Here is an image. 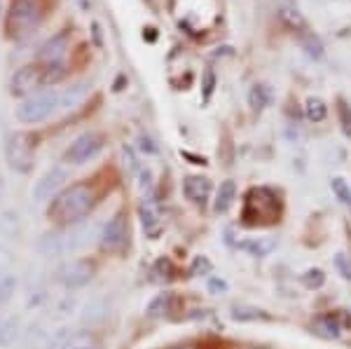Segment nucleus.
<instances>
[{
    "instance_id": "nucleus-1",
    "label": "nucleus",
    "mask_w": 351,
    "mask_h": 349,
    "mask_svg": "<svg viewBox=\"0 0 351 349\" xmlns=\"http://www.w3.org/2000/svg\"><path fill=\"white\" fill-rule=\"evenodd\" d=\"M96 204V190L89 183H73L61 190L52 200L47 209V216L54 223L61 225H75L80 223Z\"/></svg>"
},
{
    "instance_id": "nucleus-2",
    "label": "nucleus",
    "mask_w": 351,
    "mask_h": 349,
    "mask_svg": "<svg viewBox=\"0 0 351 349\" xmlns=\"http://www.w3.org/2000/svg\"><path fill=\"white\" fill-rule=\"evenodd\" d=\"M94 237L92 225H66L64 230L56 232H45L40 241H38V251L43 256H68V253L82 251L84 246H89V241Z\"/></svg>"
},
{
    "instance_id": "nucleus-3",
    "label": "nucleus",
    "mask_w": 351,
    "mask_h": 349,
    "mask_svg": "<svg viewBox=\"0 0 351 349\" xmlns=\"http://www.w3.org/2000/svg\"><path fill=\"white\" fill-rule=\"evenodd\" d=\"M281 216V200L269 188H253L248 190L243 200V225H271Z\"/></svg>"
},
{
    "instance_id": "nucleus-4",
    "label": "nucleus",
    "mask_w": 351,
    "mask_h": 349,
    "mask_svg": "<svg viewBox=\"0 0 351 349\" xmlns=\"http://www.w3.org/2000/svg\"><path fill=\"white\" fill-rule=\"evenodd\" d=\"M43 19V8L38 0H14L8 12V31L12 38H24L33 33Z\"/></svg>"
},
{
    "instance_id": "nucleus-5",
    "label": "nucleus",
    "mask_w": 351,
    "mask_h": 349,
    "mask_svg": "<svg viewBox=\"0 0 351 349\" xmlns=\"http://www.w3.org/2000/svg\"><path fill=\"white\" fill-rule=\"evenodd\" d=\"M56 108H59V94L45 92V94H38V97L21 101V104L16 106L14 115L21 125H38V122H45L47 117H52V112Z\"/></svg>"
},
{
    "instance_id": "nucleus-6",
    "label": "nucleus",
    "mask_w": 351,
    "mask_h": 349,
    "mask_svg": "<svg viewBox=\"0 0 351 349\" xmlns=\"http://www.w3.org/2000/svg\"><path fill=\"white\" fill-rule=\"evenodd\" d=\"M5 157L8 165L16 173H31L33 171V139L24 132H14L5 145Z\"/></svg>"
},
{
    "instance_id": "nucleus-7",
    "label": "nucleus",
    "mask_w": 351,
    "mask_h": 349,
    "mask_svg": "<svg viewBox=\"0 0 351 349\" xmlns=\"http://www.w3.org/2000/svg\"><path fill=\"white\" fill-rule=\"evenodd\" d=\"M96 274V263L87 258H75V261H66L64 265L56 269V279L68 291H75L87 286Z\"/></svg>"
},
{
    "instance_id": "nucleus-8",
    "label": "nucleus",
    "mask_w": 351,
    "mask_h": 349,
    "mask_svg": "<svg viewBox=\"0 0 351 349\" xmlns=\"http://www.w3.org/2000/svg\"><path fill=\"white\" fill-rule=\"evenodd\" d=\"M99 244L106 253H122L129 244V221L127 213L117 211L99 234Z\"/></svg>"
},
{
    "instance_id": "nucleus-9",
    "label": "nucleus",
    "mask_w": 351,
    "mask_h": 349,
    "mask_svg": "<svg viewBox=\"0 0 351 349\" xmlns=\"http://www.w3.org/2000/svg\"><path fill=\"white\" fill-rule=\"evenodd\" d=\"M101 148H104V136L96 132H84L68 145L64 160L68 165H84V162L94 160L101 153Z\"/></svg>"
},
{
    "instance_id": "nucleus-10",
    "label": "nucleus",
    "mask_w": 351,
    "mask_h": 349,
    "mask_svg": "<svg viewBox=\"0 0 351 349\" xmlns=\"http://www.w3.org/2000/svg\"><path fill=\"white\" fill-rule=\"evenodd\" d=\"M68 178V171L64 167H52L47 173H43L40 178L33 185V200L36 202H47V200H54L59 195L61 185L66 183Z\"/></svg>"
},
{
    "instance_id": "nucleus-11",
    "label": "nucleus",
    "mask_w": 351,
    "mask_h": 349,
    "mask_svg": "<svg viewBox=\"0 0 351 349\" xmlns=\"http://www.w3.org/2000/svg\"><path fill=\"white\" fill-rule=\"evenodd\" d=\"M141 223H143V230L150 239H157L164 228V216H162V209H160V202L155 197H145L141 202Z\"/></svg>"
},
{
    "instance_id": "nucleus-12",
    "label": "nucleus",
    "mask_w": 351,
    "mask_h": 349,
    "mask_svg": "<svg viewBox=\"0 0 351 349\" xmlns=\"http://www.w3.org/2000/svg\"><path fill=\"white\" fill-rule=\"evenodd\" d=\"M40 82H43L40 69H36V66H21V69L14 73L12 82H10V92H12L14 97H26V94H31Z\"/></svg>"
},
{
    "instance_id": "nucleus-13",
    "label": "nucleus",
    "mask_w": 351,
    "mask_h": 349,
    "mask_svg": "<svg viewBox=\"0 0 351 349\" xmlns=\"http://www.w3.org/2000/svg\"><path fill=\"white\" fill-rule=\"evenodd\" d=\"M183 195L188 197L192 204L204 206L211 197V178L199 176V173H192V176H185L183 181Z\"/></svg>"
},
{
    "instance_id": "nucleus-14",
    "label": "nucleus",
    "mask_w": 351,
    "mask_h": 349,
    "mask_svg": "<svg viewBox=\"0 0 351 349\" xmlns=\"http://www.w3.org/2000/svg\"><path fill=\"white\" fill-rule=\"evenodd\" d=\"M68 38H71V33L68 31H61L59 36H54V38H49L47 43L40 47V52H38V56L45 61H61V56H64V52L68 49Z\"/></svg>"
},
{
    "instance_id": "nucleus-15",
    "label": "nucleus",
    "mask_w": 351,
    "mask_h": 349,
    "mask_svg": "<svg viewBox=\"0 0 351 349\" xmlns=\"http://www.w3.org/2000/svg\"><path fill=\"white\" fill-rule=\"evenodd\" d=\"M237 200V183L228 178V181L220 183L218 193H216V200H213V211L216 213H228L232 209Z\"/></svg>"
},
{
    "instance_id": "nucleus-16",
    "label": "nucleus",
    "mask_w": 351,
    "mask_h": 349,
    "mask_svg": "<svg viewBox=\"0 0 351 349\" xmlns=\"http://www.w3.org/2000/svg\"><path fill=\"white\" fill-rule=\"evenodd\" d=\"M237 246H239L241 251L256 256V258H265L276 249V239L274 237H251V239L239 241Z\"/></svg>"
},
{
    "instance_id": "nucleus-17",
    "label": "nucleus",
    "mask_w": 351,
    "mask_h": 349,
    "mask_svg": "<svg viewBox=\"0 0 351 349\" xmlns=\"http://www.w3.org/2000/svg\"><path fill=\"white\" fill-rule=\"evenodd\" d=\"M314 333L321 337H328V340H337L342 335V324H339L337 317L332 314H321V317L314 319Z\"/></svg>"
},
{
    "instance_id": "nucleus-18",
    "label": "nucleus",
    "mask_w": 351,
    "mask_h": 349,
    "mask_svg": "<svg viewBox=\"0 0 351 349\" xmlns=\"http://www.w3.org/2000/svg\"><path fill=\"white\" fill-rule=\"evenodd\" d=\"M89 92V84L87 82H80V84H73L71 89H66L64 94H59V110H71L75 108L80 101L87 97Z\"/></svg>"
},
{
    "instance_id": "nucleus-19",
    "label": "nucleus",
    "mask_w": 351,
    "mask_h": 349,
    "mask_svg": "<svg viewBox=\"0 0 351 349\" xmlns=\"http://www.w3.org/2000/svg\"><path fill=\"white\" fill-rule=\"evenodd\" d=\"M279 19L284 21L286 28H291V31L298 33V36H300V33H304V31H309L307 19H304L302 12H300L298 8H281Z\"/></svg>"
},
{
    "instance_id": "nucleus-20",
    "label": "nucleus",
    "mask_w": 351,
    "mask_h": 349,
    "mask_svg": "<svg viewBox=\"0 0 351 349\" xmlns=\"http://www.w3.org/2000/svg\"><path fill=\"white\" fill-rule=\"evenodd\" d=\"M232 319L239 324L246 322H271V314L258 307H232Z\"/></svg>"
},
{
    "instance_id": "nucleus-21",
    "label": "nucleus",
    "mask_w": 351,
    "mask_h": 349,
    "mask_svg": "<svg viewBox=\"0 0 351 349\" xmlns=\"http://www.w3.org/2000/svg\"><path fill=\"white\" fill-rule=\"evenodd\" d=\"M304 115H307L309 122H324L328 117V104L321 97H309L304 101Z\"/></svg>"
},
{
    "instance_id": "nucleus-22",
    "label": "nucleus",
    "mask_w": 351,
    "mask_h": 349,
    "mask_svg": "<svg viewBox=\"0 0 351 349\" xmlns=\"http://www.w3.org/2000/svg\"><path fill=\"white\" fill-rule=\"evenodd\" d=\"M16 286H19V279H16L14 272H10V269L0 272V305H8L12 300L16 293Z\"/></svg>"
},
{
    "instance_id": "nucleus-23",
    "label": "nucleus",
    "mask_w": 351,
    "mask_h": 349,
    "mask_svg": "<svg viewBox=\"0 0 351 349\" xmlns=\"http://www.w3.org/2000/svg\"><path fill=\"white\" fill-rule=\"evenodd\" d=\"M269 89L267 84H253L251 89H248V106H251L253 110H263L269 106Z\"/></svg>"
},
{
    "instance_id": "nucleus-24",
    "label": "nucleus",
    "mask_w": 351,
    "mask_h": 349,
    "mask_svg": "<svg viewBox=\"0 0 351 349\" xmlns=\"http://www.w3.org/2000/svg\"><path fill=\"white\" fill-rule=\"evenodd\" d=\"M300 45H302V49L311 59H321V56H324V45H321L319 36H316L314 31L300 33Z\"/></svg>"
},
{
    "instance_id": "nucleus-25",
    "label": "nucleus",
    "mask_w": 351,
    "mask_h": 349,
    "mask_svg": "<svg viewBox=\"0 0 351 349\" xmlns=\"http://www.w3.org/2000/svg\"><path fill=\"white\" fill-rule=\"evenodd\" d=\"M173 293H160L148 305V317H164L173 309Z\"/></svg>"
},
{
    "instance_id": "nucleus-26",
    "label": "nucleus",
    "mask_w": 351,
    "mask_h": 349,
    "mask_svg": "<svg viewBox=\"0 0 351 349\" xmlns=\"http://www.w3.org/2000/svg\"><path fill=\"white\" fill-rule=\"evenodd\" d=\"M66 349H99V345H96V337L89 330H77V333L71 335Z\"/></svg>"
},
{
    "instance_id": "nucleus-27",
    "label": "nucleus",
    "mask_w": 351,
    "mask_h": 349,
    "mask_svg": "<svg viewBox=\"0 0 351 349\" xmlns=\"http://www.w3.org/2000/svg\"><path fill=\"white\" fill-rule=\"evenodd\" d=\"M335 110H337V122H339V127H342L344 136L351 141V106L344 99H337Z\"/></svg>"
},
{
    "instance_id": "nucleus-28",
    "label": "nucleus",
    "mask_w": 351,
    "mask_h": 349,
    "mask_svg": "<svg viewBox=\"0 0 351 349\" xmlns=\"http://www.w3.org/2000/svg\"><path fill=\"white\" fill-rule=\"evenodd\" d=\"M19 337H21V322L16 317H8V326H5V335L0 347H12Z\"/></svg>"
},
{
    "instance_id": "nucleus-29",
    "label": "nucleus",
    "mask_w": 351,
    "mask_h": 349,
    "mask_svg": "<svg viewBox=\"0 0 351 349\" xmlns=\"http://www.w3.org/2000/svg\"><path fill=\"white\" fill-rule=\"evenodd\" d=\"M330 188H332V195H335L344 206H349L351 209V185L344 181L342 176H335L330 181Z\"/></svg>"
},
{
    "instance_id": "nucleus-30",
    "label": "nucleus",
    "mask_w": 351,
    "mask_h": 349,
    "mask_svg": "<svg viewBox=\"0 0 351 349\" xmlns=\"http://www.w3.org/2000/svg\"><path fill=\"white\" fill-rule=\"evenodd\" d=\"M66 64L64 61H52V64L47 66V71H45V75H43V82L45 84H56L59 80H64L66 77Z\"/></svg>"
},
{
    "instance_id": "nucleus-31",
    "label": "nucleus",
    "mask_w": 351,
    "mask_h": 349,
    "mask_svg": "<svg viewBox=\"0 0 351 349\" xmlns=\"http://www.w3.org/2000/svg\"><path fill=\"white\" fill-rule=\"evenodd\" d=\"M300 281H302L307 289H321V286L326 284V274H324V269H319V267H311V269H307V272L300 277Z\"/></svg>"
},
{
    "instance_id": "nucleus-32",
    "label": "nucleus",
    "mask_w": 351,
    "mask_h": 349,
    "mask_svg": "<svg viewBox=\"0 0 351 349\" xmlns=\"http://www.w3.org/2000/svg\"><path fill=\"white\" fill-rule=\"evenodd\" d=\"M14 230H19V213L3 211L0 213V232H14Z\"/></svg>"
},
{
    "instance_id": "nucleus-33",
    "label": "nucleus",
    "mask_w": 351,
    "mask_h": 349,
    "mask_svg": "<svg viewBox=\"0 0 351 349\" xmlns=\"http://www.w3.org/2000/svg\"><path fill=\"white\" fill-rule=\"evenodd\" d=\"M152 272L157 274V279H173L176 267H173V263L169 261V258H160V261L152 265Z\"/></svg>"
},
{
    "instance_id": "nucleus-34",
    "label": "nucleus",
    "mask_w": 351,
    "mask_h": 349,
    "mask_svg": "<svg viewBox=\"0 0 351 349\" xmlns=\"http://www.w3.org/2000/svg\"><path fill=\"white\" fill-rule=\"evenodd\" d=\"M211 269L213 265L206 256H195V261H192V265H190V274L192 277H204V274H208Z\"/></svg>"
},
{
    "instance_id": "nucleus-35",
    "label": "nucleus",
    "mask_w": 351,
    "mask_h": 349,
    "mask_svg": "<svg viewBox=\"0 0 351 349\" xmlns=\"http://www.w3.org/2000/svg\"><path fill=\"white\" fill-rule=\"evenodd\" d=\"M335 267H337V272L342 274V279L351 281V258L347 256V253H337V256H335Z\"/></svg>"
},
{
    "instance_id": "nucleus-36",
    "label": "nucleus",
    "mask_w": 351,
    "mask_h": 349,
    "mask_svg": "<svg viewBox=\"0 0 351 349\" xmlns=\"http://www.w3.org/2000/svg\"><path fill=\"white\" fill-rule=\"evenodd\" d=\"M71 330H66V328H61V330H56V333L49 337V349H66L68 345V340H71Z\"/></svg>"
},
{
    "instance_id": "nucleus-37",
    "label": "nucleus",
    "mask_w": 351,
    "mask_h": 349,
    "mask_svg": "<svg viewBox=\"0 0 351 349\" xmlns=\"http://www.w3.org/2000/svg\"><path fill=\"white\" fill-rule=\"evenodd\" d=\"M208 293H213V296L228 293V281L220 279V277H211L208 279Z\"/></svg>"
},
{
    "instance_id": "nucleus-38",
    "label": "nucleus",
    "mask_w": 351,
    "mask_h": 349,
    "mask_svg": "<svg viewBox=\"0 0 351 349\" xmlns=\"http://www.w3.org/2000/svg\"><path fill=\"white\" fill-rule=\"evenodd\" d=\"M213 87H216V73H213L211 69H206V73H204V99H211L213 94Z\"/></svg>"
},
{
    "instance_id": "nucleus-39",
    "label": "nucleus",
    "mask_w": 351,
    "mask_h": 349,
    "mask_svg": "<svg viewBox=\"0 0 351 349\" xmlns=\"http://www.w3.org/2000/svg\"><path fill=\"white\" fill-rule=\"evenodd\" d=\"M12 263H14L12 251H10L5 244H0V272H5V269H10V265H12Z\"/></svg>"
},
{
    "instance_id": "nucleus-40",
    "label": "nucleus",
    "mask_w": 351,
    "mask_h": 349,
    "mask_svg": "<svg viewBox=\"0 0 351 349\" xmlns=\"http://www.w3.org/2000/svg\"><path fill=\"white\" fill-rule=\"evenodd\" d=\"M138 148L143 150L145 155H155L157 153L155 141H152L150 136H145V134H141V136H138Z\"/></svg>"
},
{
    "instance_id": "nucleus-41",
    "label": "nucleus",
    "mask_w": 351,
    "mask_h": 349,
    "mask_svg": "<svg viewBox=\"0 0 351 349\" xmlns=\"http://www.w3.org/2000/svg\"><path fill=\"white\" fill-rule=\"evenodd\" d=\"M122 155H124V165L129 167V171H141V167H138V162H136V155H134L132 148H124Z\"/></svg>"
},
{
    "instance_id": "nucleus-42",
    "label": "nucleus",
    "mask_w": 351,
    "mask_h": 349,
    "mask_svg": "<svg viewBox=\"0 0 351 349\" xmlns=\"http://www.w3.org/2000/svg\"><path fill=\"white\" fill-rule=\"evenodd\" d=\"M5 326H8V317L0 314V342H3V335H5Z\"/></svg>"
},
{
    "instance_id": "nucleus-43",
    "label": "nucleus",
    "mask_w": 351,
    "mask_h": 349,
    "mask_svg": "<svg viewBox=\"0 0 351 349\" xmlns=\"http://www.w3.org/2000/svg\"><path fill=\"white\" fill-rule=\"evenodd\" d=\"M77 5H80V10H84V12H87V10L92 8V0H77Z\"/></svg>"
},
{
    "instance_id": "nucleus-44",
    "label": "nucleus",
    "mask_w": 351,
    "mask_h": 349,
    "mask_svg": "<svg viewBox=\"0 0 351 349\" xmlns=\"http://www.w3.org/2000/svg\"><path fill=\"white\" fill-rule=\"evenodd\" d=\"M5 193V178H3V173H0V195Z\"/></svg>"
},
{
    "instance_id": "nucleus-45",
    "label": "nucleus",
    "mask_w": 351,
    "mask_h": 349,
    "mask_svg": "<svg viewBox=\"0 0 351 349\" xmlns=\"http://www.w3.org/2000/svg\"><path fill=\"white\" fill-rule=\"evenodd\" d=\"M0 12H3V0H0Z\"/></svg>"
}]
</instances>
